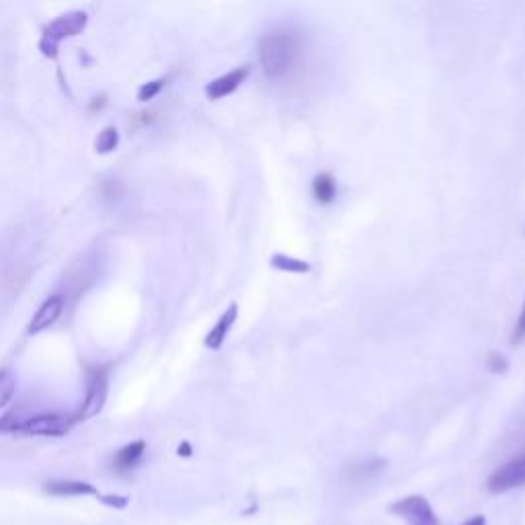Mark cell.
Masks as SVG:
<instances>
[{"label": "cell", "mask_w": 525, "mask_h": 525, "mask_svg": "<svg viewBox=\"0 0 525 525\" xmlns=\"http://www.w3.org/2000/svg\"><path fill=\"white\" fill-rule=\"evenodd\" d=\"M302 54V37L292 29H275L259 39V60L269 80H279L292 72Z\"/></svg>", "instance_id": "obj_1"}, {"label": "cell", "mask_w": 525, "mask_h": 525, "mask_svg": "<svg viewBox=\"0 0 525 525\" xmlns=\"http://www.w3.org/2000/svg\"><path fill=\"white\" fill-rule=\"evenodd\" d=\"M87 23H89V15L85 11H72V13L58 17L44 29V37H42V42H39V50H42L44 56L56 60L58 46L62 39L83 33Z\"/></svg>", "instance_id": "obj_2"}, {"label": "cell", "mask_w": 525, "mask_h": 525, "mask_svg": "<svg viewBox=\"0 0 525 525\" xmlns=\"http://www.w3.org/2000/svg\"><path fill=\"white\" fill-rule=\"evenodd\" d=\"M74 423H76L74 415L42 413V415H33L29 419H23L17 431H23L27 435H37V437H62L74 427Z\"/></svg>", "instance_id": "obj_3"}, {"label": "cell", "mask_w": 525, "mask_h": 525, "mask_svg": "<svg viewBox=\"0 0 525 525\" xmlns=\"http://www.w3.org/2000/svg\"><path fill=\"white\" fill-rule=\"evenodd\" d=\"M521 487H525V452L497 468L487 480V489L493 495H501Z\"/></svg>", "instance_id": "obj_4"}, {"label": "cell", "mask_w": 525, "mask_h": 525, "mask_svg": "<svg viewBox=\"0 0 525 525\" xmlns=\"http://www.w3.org/2000/svg\"><path fill=\"white\" fill-rule=\"evenodd\" d=\"M390 513L405 519L409 525H439L431 503L421 495H411L390 505Z\"/></svg>", "instance_id": "obj_5"}, {"label": "cell", "mask_w": 525, "mask_h": 525, "mask_svg": "<svg viewBox=\"0 0 525 525\" xmlns=\"http://www.w3.org/2000/svg\"><path fill=\"white\" fill-rule=\"evenodd\" d=\"M105 400H107V374L103 370H97L89 376L85 400H83V405H80L78 413L74 415L76 423L97 417L105 407Z\"/></svg>", "instance_id": "obj_6"}, {"label": "cell", "mask_w": 525, "mask_h": 525, "mask_svg": "<svg viewBox=\"0 0 525 525\" xmlns=\"http://www.w3.org/2000/svg\"><path fill=\"white\" fill-rule=\"evenodd\" d=\"M249 74H251V66H249V64L238 66V68L230 70L228 74L214 78L212 83L206 87V95H208L212 101L224 99V97L232 95L242 83H245V78H247Z\"/></svg>", "instance_id": "obj_7"}, {"label": "cell", "mask_w": 525, "mask_h": 525, "mask_svg": "<svg viewBox=\"0 0 525 525\" xmlns=\"http://www.w3.org/2000/svg\"><path fill=\"white\" fill-rule=\"evenodd\" d=\"M62 310H64L62 296H50L33 314L29 327H27V333L29 335H37V333L50 329L54 322L62 316Z\"/></svg>", "instance_id": "obj_8"}, {"label": "cell", "mask_w": 525, "mask_h": 525, "mask_svg": "<svg viewBox=\"0 0 525 525\" xmlns=\"http://www.w3.org/2000/svg\"><path fill=\"white\" fill-rule=\"evenodd\" d=\"M46 493L52 497H97L101 499L103 493H99L93 484L83 480H50L46 482Z\"/></svg>", "instance_id": "obj_9"}, {"label": "cell", "mask_w": 525, "mask_h": 525, "mask_svg": "<svg viewBox=\"0 0 525 525\" xmlns=\"http://www.w3.org/2000/svg\"><path fill=\"white\" fill-rule=\"evenodd\" d=\"M144 454H146V441L144 439L128 443V446H124L113 456V470L119 474L132 472L134 468H138Z\"/></svg>", "instance_id": "obj_10"}, {"label": "cell", "mask_w": 525, "mask_h": 525, "mask_svg": "<svg viewBox=\"0 0 525 525\" xmlns=\"http://www.w3.org/2000/svg\"><path fill=\"white\" fill-rule=\"evenodd\" d=\"M236 316H238V306L236 304H230L226 308V312L220 316V320L214 325V329L208 333L206 337V347L208 349H220L230 333V329L234 327V322H236Z\"/></svg>", "instance_id": "obj_11"}, {"label": "cell", "mask_w": 525, "mask_h": 525, "mask_svg": "<svg viewBox=\"0 0 525 525\" xmlns=\"http://www.w3.org/2000/svg\"><path fill=\"white\" fill-rule=\"evenodd\" d=\"M312 193L318 204H333L337 197V181L329 173H320L312 181Z\"/></svg>", "instance_id": "obj_12"}, {"label": "cell", "mask_w": 525, "mask_h": 525, "mask_svg": "<svg viewBox=\"0 0 525 525\" xmlns=\"http://www.w3.org/2000/svg\"><path fill=\"white\" fill-rule=\"evenodd\" d=\"M271 267H275L279 271H288V273H308L312 269L310 263H306L302 259L288 257V255H273L271 257Z\"/></svg>", "instance_id": "obj_13"}, {"label": "cell", "mask_w": 525, "mask_h": 525, "mask_svg": "<svg viewBox=\"0 0 525 525\" xmlns=\"http://www.w3.org/2000/svg\"><path fill=\"white\" fill-rule=\"evenodd\" d=\"M17 390V378L11 370H0V409H5Z\"/></svg>", "instance_id": "obj_14"}, {"label": "cell", "mask_w": 525, "mask_h": 525, "mask_svg": "<svg viewBox=\"0 0 525 525\" xmlns=\"http://www.w3.org/2000/svg\"><path fill=\"white\" fill-rule=\"evenodd\" d=\"M117 146H119V132H117V128L107 126L103 132H99V136H97V140H95L97 152L109 154V152H113Z\"/></svg>", "instance_id": "obj_15"}, {"label": "cell", "mask_w": 525, "mask_h": 525, "mask_svg": "<svg viewBox=\"0 0 525 525\" xmlns=\"http://www.w3.org/2000/svg\"><path fill=\"white\" fill-rule=\"evenodd\" d=\"M165 85H167V78H156V80H150V83H146V85L140 87V91H138V99H140L142 103L152 101L160 91L165 89Z\"/></svg>", "instance_id": "obj_16"}, {"label": "cell", "mask_w": 525, "mask_h": 525, "mask_svg": "<svg viewBox=\"0 0 525 525\" xmlns=\"http://www.w3.org/2000/svg\"><path fill=\"white\" fill-rule=\"evenodd\" d=\"M487 368H489L491 374L501 376V374L507 372L509 363H507V359H505L501 353H489V357H487Z\"/></svg>", "instance_id": "obj_17"}, {"label": "cell", "mask_w": 525, "mask_h": 525, "mask_svg": "<svg viewBox=\"0 0 525 525\" xmlns=\"http://www.w3.org/2000/svg\"><path fill=\"white\" fill-rule=\"evenodd\" d=\"M525 341V302H523V308H521V314L515 322V329H513V335H511V343L513 345H519Z\"/></svg>", "instance_id": "obj_18"}, {"label": "cell", "mask_w": 525, "mask_h": 525, "mask_svg": "<svg viewBox=\"0 0 525 525\" xmlns=\"http://www.w3.org/2000/svg\"><path fill=\"white\" fill-rule=\"evenodd\" d=\"M464 525H487V519H484L482 515H474V517L468 519Z\"/></svg>", "instance_id": "obj_19"}, {"label": "cell", "mask_w": 525, "mask_h": 525, "mask_svg": "<svg viewBox=\"0 0 525 525\" xmlns=\"http://www.w3.org/2000/svg\"><path fill=\"white\" fill-rule=\"evenodd\" d=\"M179 456H191V446L187 441H183L179 446Z\"/></svg>", "instance_id": "obj_20"}]
</instances>
